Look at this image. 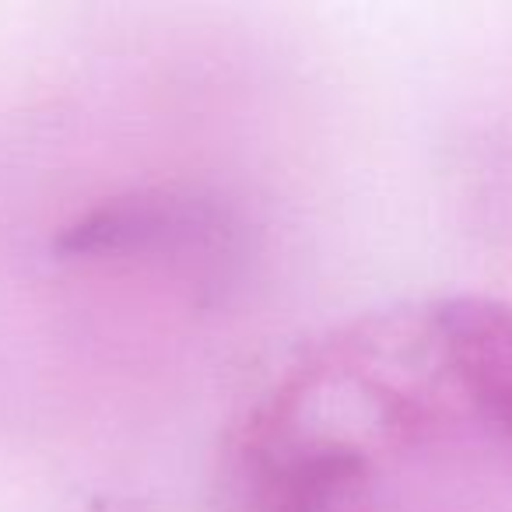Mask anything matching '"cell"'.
Instances as JSON below:
<instances>
[{
  "mask_svg": "<svg viewBox=\"0 0 512 512\" xmlns=\"http://www.w3.org/2000/svg\"><path fill=\"white\" fill-rule=\"evenodd\" d=\"M449 365L474 404L512 439V309L456 299L439 316Z\"/></svg>",
  "mask_w": 512,
  "mask_h": 512,
  "instance_id": "obj_2",
  "label": "cell"
},
{
  "mask_svg": "<svg viewBox=\"0 0 512 512\" xmlns=\"http://www.w3.org/2000/svg\"><path fill=\"white\" fill-rule=\"evenodd\" d=\"M225 239V214L200 197L134 193L81 214L64 228L57 249L64 256H151L193 253Z\"/></svg>",
  "mask_w": 512,
  "mask_h": 512,
  "instance_id": "obj_1",
  "label": "cell"
},
{
  "mask_svg": "<svg viewBox=\"0 0 512 512\" xmlns=\"http://www.w3.org/2000/svg\"><path fill=\"white\" fill-rule=\"evenodd\" d=\"M365 463L344 446L302 449L264 491L260 512H362Z\"/></svg>",
  "mask_w": 512,
  "mask_h": 512,
  "instance_id": "obj_3",
  "label": "cell"
}]
</instances>
